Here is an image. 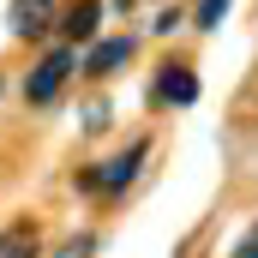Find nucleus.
Returning <instances> with one entry per match:
<instances>
[{
    "label": "nucleus",
    "instance_id": "8",
    "mask_svg": "<svg viewBox=\"0 0 258 258\" xmlns=\"http://www.w3.org/2000/svg\"><path fill=\"white\" fill-rule=\"evenodd\" d=\"M228 6H234V0H198V12H192V24H198V30H216V24H222V12H228Z\"/></svg>",
    "mask_w": 258,
    "mask_h": 258
},
{
    "label": "nucleus",
    "instance_id": "5",
    "mask_svg": "<svg viewBox=\"0 0 258 258\" xmlns=\"http://www.w3.org/2000/svg\"><path fill=\"white\" fill-rule=\"evenodd\" d=\"M96 18H102V0H78V6H66V12H60L66 42H90V36H96Z\"/></svg>",
    "mask_w": 258,
    "mask_h": 258
},
{
    "label": "nucleus",
    "instance_id": "9",
    "mask_svg": "<svg viewBox=\"0 0 258 258\" xmlns=\"http://www.w3.org/2000/svg\"><path fill=\"white\" fill-rule=\"evenodd\" d=\"M90 252H96V240H90V234H78V240H66L54 258H90Z\"/></svg>",
    "mask_w": 258,
    "mask_h": 258
},
{
    "label": "nucleus",
    "instance_id": "10",
    "mask_svg": "<svg viewBox=\"0 0 258 258\" xmlns=\"http://www.w3.org/2000/svg\"><path fill=\"white\" fill-rule=\"evenodd\" d=\"M234 258H258V228H252V234H240V240H234Z\"/></svg>",
    "mask_w": 258,
    "mask_h": 258
},
{
    "label": "nucleus",
    "instance_id": "2",
    "mask_svg": "<svg viewBox=\"0 0 258 258\" xmlns=\"http://www.w3.org/2000/svg\"><path fill=\"white\" fill-rule=\"evenodd\" d=\"M144 156H150V144L138 138L126 156H114V162H102V168H78V192H120V186H132Z\"/></svg>",
    "mask_w": 258,
    "mask_h": 258
},
{
    "label": "nucleus",
    "instance_id": "6",
    "mask_svg": "<svg viewBox=\"0 0 258 258\" xmlns=\"http://www.w3.org/2000/svg\"><path fill=\"white\" fill-rule=\"evenodd\" d=\"M48 30V0H12V36Z\"/></svg>",
    "mask_w": 258,
    "mask_h": 258
},
{
    "label": "nucleus",
    "instance_id": "3",
    "mask_svg": "<svg viewBox=\"0 0 258 258\" xmlns=\"http://www.w3.org/2000/svg\"><path fill=\"white\" fill-rule=\"evenodd\" d=\"M156 102H198V78H192V66H180V60H168L162 72H156Z\"/></svg>",
    "mask_w": 258,
    "mask_h": 258
},
{
    "label": "nucleus",
    "instance_id": "1",
    "mask_svg": "<svg viewBox=\"0 0 258 258\" xmlns=\"http://www.w3.org/2000/svg\"><path fill=\"white\" fill-rule=\"evenodd\" d=\"M72 66H78L72 48H48V54L36 60V72L24 78V102H36V108H42V102H54V96L66 90V78H72Z\"/></svg>",
    "mask_w": 258,
    "mask_h": 258
},
{
    "label": "nucleus",
    "instance_id": "7",
    "mask_svg": "<svg viewBox=\"0 0 258 258\" xmlns=\"http://www.w3.org/2000/svg\"><path fill=\"white\" fill-rule=\"evenodd\" d=\"M0 258H36V228H24V222L0 228Z\"/></svg>",
    "mask_w": 258,
    "mask_h": 258
},
{
    "label": "nucleus",
    "instance_id": "4",
    "mask_svg": "<svg viewBox=\"0 0 258 258\" xmlns=\"http://www.w3.org/2000/svg\"><path fill=\"white\" fill-rule=\"evenodd\" d=\"M132 60V36H108V42H96L90 54H84V66L78 72H90V78H102V72H114V66Z\"/></svg>",
    "mask_w": 258,
    "mask_h": 258
}]
</instances>
